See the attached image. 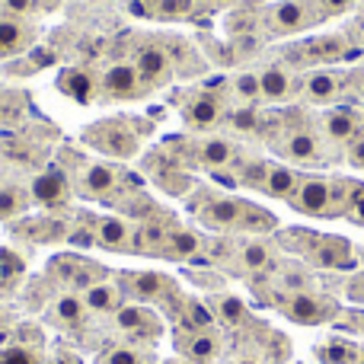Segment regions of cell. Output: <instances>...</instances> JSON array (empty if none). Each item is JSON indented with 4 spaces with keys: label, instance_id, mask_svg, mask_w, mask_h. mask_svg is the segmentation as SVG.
<instances>
[{
    "label": "cell",
    "instance_id": "6da1fadb",
    "mask_svg": "<svg viewBox=\"0 0 364 364\" xmlns=\"http://www.w3.org/2000/svg\"><path fill=\"white\" fill-rule=\"evenodd\" d=\"M272 151L278 154V160L297 166V170H314L323 173L329 166L342 164V157L333 147L323 141L320 125H316V109L310 106H291L282 109V128H278L275 141H272Z\"/></svg>",
    "mask_w": 364,
    "mask_h": 364
},
{
    "label": "cell",
    "instance_id": "7a4b0ae2",
    "mask_svg": "<svg viewBox=\"0 0 364 364\" xmlns=\"http://www.w3.org/2000/svg\"><path fill=\"white\" fill-rule=\"evenodd\" d=\"M284 250H291L304 265L323 272H358L361 250L339 233H320L307 227H291L282 233Z\"/></svg>",
    "mask_w": 364,
    "mask_h": 364
},
{
    "label": "cell",
    "instance_id": "3957f363",
    "mask_svg": "<svg viewBox=\"0 0 364 364\" xmlns=\"http://www.w3.org/2000/svg\"><path fill=\"white\" fill-rule=\"evenodd\" d=\"M198 218L214 230H243V233H275L278 218L256 201L237 195H208L198 205Z\"/></svg>",
    "mask_w": 364,
    "mask_h": 364
},
{
    "label": "cell",
    "instance_id": "277c9868",
    "mask_svg": "<svg viewBox=\"0 0 364 364\" xmlns=\"http://www.w3.org/2000/svg\"><path fill=\"white\" fill-rule=\"evenodd\" d=\"M361 51L355 48L352 36L346 29L333 32H314L307 38H297L294 45H288L284 64H291L294 70H314V68H339V64L355 61Z\"/></svg>",
    "mask_w": 364,
    "mask_h": 364
},
{
    "label": "cell",
    "instance_id": "5b68a950",
    "mask_svg": "<svg viewBox=\"0 0 364 364\" xmlns=\"http://www.w3.org/2000/svg\"><path fill=\"white\" fill-rule=\"evenodd\" d=\"M323 23L326 19H323L316 0H272L259 13V26L272 38H297Z\"/></svg>",
    "mask_w": 364,
    "mask_h": 364
},
{
    "label": "cell",
    "instance_id": "8992f818",
    "mask_svg": "<svg viewBox=\"0 0 364 364\" xmlns=\"http://www.w3.org/2000/svg\"><path fill=\"white\" fill-rule=\"evenodd\" d=\"M272 307L284 316V320L297 323V326H326L336 323L342 314V304L333 294L323 291H294V294H275Z\"/></svg>",
    "mask_w": 364,
    "mask_h": 364
},
{
    "label": "cell",
    "instance_id": "52a82bcc",
    "mask_svg": "<svg viewBox=\"0 0 364 364\" xmlns=\"http://www.w3.org/2000/svg\"><path fill=\"white\" fill-rule=\"evenodd\" d=\"M316 125H320L323 141H326L342 157V164H346V147L364 132V109L348 106V102H339V106H329V109H316Z\"/></svg>",
    "mask_w": 364,
    "mask_h": 364
},
{
    "label": "cell",
    "instance_id": "ba28073f",
    "mask_svg": "<svg viewBox=\"0 0 364 364\" xmlns=\"http://www.w3.org/2000/svg\"><path fill=\"white\" fill-rule=\"evenodd\" d=\"M333 186H336V176H326V173H304L301 186H297L294 198H291L288 205L294 208L297 214H304V218L339 220L336 218Z\"/></svg>",
    "mask_w": 364,
    "mask_h": 364
},
{
    "label": "cell",
    "instance_id": "9c48e42d",
    "mask_svg": "<svg viewBox=\"0 0 364 364\" xmlns=\"http://www.w3.org/2000/svg\"><path fill=\"white\" fill-rule=\"evenodd\" d=\"M346 68L348 64H339V68H314L304 70L301 77V96L297 100L310 109H329L342 102V87H346Z\"/></svg>",
    "mask_w": 364,
    "mask_h": 364
},
{
    "label": "cell",
    "instance_id": "30bf717a",
    "mask_svg": "<svg viewBox=\"0 0 364 364\" xmlns=\"http://www.w3.org/2000/svg\"><path fill=\"white\" fill-rule=\"evenodd\" d=\"M301 70H294L291 64L275 61L265 64L259 70V87H262V102L269 106H284V102H294L301 96Z\"/></svg>",
    "mask_w": 364,
    "mask_h": 364
},
{
    "label": "cell",
    "instance_id": "8fae6325",
    "mask_svg": "<svg viewBox=\"0 0 364 364\" xmlns=\"http://www.w3.org/2000/svg\"><path fill=\"white\" fill-rule=\"evenodd\" d=\"M304 179V170L284 164V160H265L262 166V179H259L256 192H262L265 198H278V201H291Z\"/></svg>",
    "mask_w": 364,
    "mask_h": 364
},
{
    "label": "cell",
    "instance_id": "7c38bea8",
    "mask_svg": "<svg viewBox=\"0 0 364 364\" xmlns=\"http://www.w3.org/2000/svg\"><path fill=\"white\" fill-rule=\"evenodd\" d=\"M182 119H186L188 128H198V132H211V128H218L220 122L227 119V102H224V96H218V93H198L195 100L186 102V109H182Z\"/></svg>",
    "mask_w": 364,
    "mask_h": 364
},
{
    "label": "cell",
    "instance_id": "4fadbf2b",
    "mask_svg": "<svg viewBox=\"0 0 364 364\" xmlns=\"http://www.w3.org/2000/svg\"><path fill=\"white\" fill-rule=\"evenodd\" d=\"M83 141L93 147H100L102 154H112V157H134L138 151V138L125 128H119L115 122H106V125H96L83 134Z\"/></svg>",
    "mask_w": 364,
    "mask_h": 364
},
{
    "label": "cell",
    "instance_id": "5bb4252c",
    "mask_svg": "<svg viewBox=\"0 0 364 364\" xmlns=\"http://www.w3.org/2000/svg\"><path fill=\"white\" fill-rule=\"evenodd\" d=\"M237 262L250 275H265V272H272L282 262V256H278V250L269 240H243L237 246Z\"/></svg>",
    "mask_w": 364,
    "mask_h": 364
},
{
    "label": "cell",
    "instance_id": "9a60e30c",
    "mask_svg": "<svg viewBox=\"0 0 364 364\" xmlns=\"http://www.w3.org/2000/svg\"><path fill=\"white\" fill-rule=\"evenodd\" d=\"M237 144L233 141H227V138H205V141H198L195 144V157H198V164L201 166H208L211 173H218V170H227V166L237 160Z\"/></svg>",
    "mask_w": 364,
    "mask_h": 364
},
{
    "label": "cell",
    "instance_id": "2e32d148",
    "mask_svg": "<svg viewBox=\"0 0 364 364\" xmlns=\"http://www.w3.org/2000/svg\"><path fill=\"white\" fill-rule=\"evenodd\" d=\"M115 320H119L122 333L138 336V339H157L160 336V320L144 307H119Z\"/></svg>",
    "mask_w": 364,
    "mask_h": 364
},
{
    "label": "cell",
    "instance_id": "e0dca14e",
    "mask_svg": "<svg viewBox=\"0 0 364 364\" xmlns=\"http://www.w3.org/2000/svg\"><path fill=\"white\" fill-rule=\"evenodd\" d=\"M201 250H205V243H201V237L195 230H186V227H173V233L166 237L164 250H160V256L166 259H176V262H192V259L201 256Z\"/></svg>",
    "mask_w": 364,
    "mask_h": 364
},
{
    "label": "cell",
    "instance_id": "ac0fdd59",
    "mask_svg": "<svg viewBox=\"0 0 364 364\" xmlns=\"http://www.w3.org/2000/svg\"><path fill=\"white\" fill-rule=\"evenodd\" d=\"M32 198L45 208L64 205V198H68V179H64V173L51 166L42 176H36V182H32Z\"/></svg>",
    "mask_w": 364,
    "mask_h": 364
},
{
    "label": "cell",
    "instance_id": "d6986e66",
    "mask_svg": "<svg viewBox=\"0 0 364 364\" xmlns=\"http://www.w3.org/2000/svg\"><path fill=\"white\" fill-rule=\"evenodd\" d=\"M141 87V74L134 64H112L102 77V90L115 100H125V96H134Z\"/></svg>",
    "mask_w": 364,
    "mask_h": 364
},
{
    "label": "cell",
    "instance_id": "ffe728a7",
    "mask_svg": "<svg viewBox=\"0 0 364 364\" xmlns=\"http://www.w3.org/2000/svg\"><path fill=\"white\" fill-rule=\"evenodd\" d=\"M134 68H138L141 80H147V83H164L166 74H170V58H166L164 48H157V45H147V48H141L138 64H134Z\"/></svg>",
    "mask_w": 364,
    "mask_h": 364
},
{
    "label": "cell",
    "instance_id": "44dd1931",
    "mask_svg": "<svg viewBox=\"0 0 364 364\" xmlns=\"http://www.w3.org/2000/svg\"><path fill=\"white\" fill-rule=\"evenodd\" d=\"M83 304H87V310H93V314H119L122 294H119L115 284L96 282V284H90V288L83 291Z\"/></svg>",
    "mask_w": 364,
    "mask_h": 364
},
{
    "label": "cell",
    "instance_id": "7402d4cb",
    "mask_svg": "<svg viewBox=\"0 0 364 364\" xmlns=\"http://www.w3.org/2000/svg\"><path fill=\"white\" fill-rule=\"evenodd\" d=\"M182 352L188 355L195 364H211L214 358H218L220 352V339L214 329H201V333H188L186 346H182Z\"/></svg>",
    "mask_w": 364,
    "mask_h": 364
},
{
    "label": "cell",
    "instance_id": "603a6c76",
    "mask_svg": "<svg viewBox=\"0 0 364 364\" xmlns=\"http://www.w3.org/2000/svg\"><path fill=\"white\" fill-rule=\"evenodd\" d=\"M358 342L352 339H326L323 346L314 348V358L320 364H355L358 358Z\"/></svg>",
    "mask_w": 364,
    "mask_h": 364
},
{
    "label": "cell",
    "instance_id": "cb8c5ba5",
    "mask_svg": "<svg viewBox=\"0 0 364 364\" xmlns=\"http://www.w3.org/2000/svg\"><path fill=\"white\" fill-rule=\"evenodd\" d=\"M128 288H132V294L141 297V301H154V297L166 294L170 282H166V275H160V272H134V275H128Z\"/></svg>",
    "mask_w": 364,
    "mask_h": 364
},
{
    "label": "cell",
    "instance_id": "d4e9b609",
    "mask_svg": "<svg viewBox=\"0 0 364 364\" xmlns=\"http://www.w3.org/2000/svg\"><path fill=\"white\" fill-rule=\"evenodd\" d=\"M224 122L237 134H262L265 112L259 106H237V109H227V119Z\"/></svg>",
    "mask_w": 364,
    "mask_h": 364
},
{
    "label": "cell",
    "instance_id": "484cf974",
    "mask_svg": "<svg viewBox=\"0 0 364 364\" xmlns=\"http://www.w3.org/2000/svg\"><path fill=\"white\" fill-rule=\"evenodd\" d=\"M96 243L106 246V250H125L128 224L119 218H100V224H96Z\"/></svg>",
    "mask_w": 364,
    "mask_h": 364
},
{
    "label": "cell",
    "instance_id": "4316f807",
    "mask_svg": "<svg viewBox=\"0 0 364 364\" xmlns=\"http://www.w3.org/2000/svg\"><path fill=\"white\" fill-rule=\"evenodd\" d=\"M214 316H218L220 323H227V326H243L246 320H250V310H246V304L240 301V297L233 294H224L214 301Z\"/></svg>",
    "mask_w": 364,
    "mask_h": 364
},
{
    "label": "cell",
    "instance_id": "83f0119b",
    "mask_svg": "<svg viewBox=\"0 0 364 364\" xmlns=\"http://www.w3.org/2000/svg\"><path fill=\"white\" fill-rule=\"evenodd\" d=\"M233 96L243 100V106H259L262 102V87H259V70H243V74L233 77L230 83Z\"/></svg>",
    "mask_w": 364,
    "mask_h": 364
},
{
    "label": "cell",
    "instance_id": "f1b7e54d",
    "mask_svg": "<svg viewBox=\"0 0 364 364\" xmlns=\"http://www.w3.org/2000/svg\"><path fill=\"white\" fill-rule=\"evenodd\" d=\"M58 87L68 96H74L77 102H90V96H93V77H90L87 70H64Z\"/></svg>",
    "mask_w": 364,
    "mask_h": 364
},
{
    "label": "cell",
    "instance_id": "f546056e",
    "mask_svg": "<svg viewBox=\"0 0 364 364\" xmlns=\"http://www.w3.org/2000/svg\"><path fill=\"white\" fill-rule=\"evenodd\" d=\"M342 102L348 106H364V68H346V87H342Z\"/></svg>",
    "mask_w": 364,
    "mask_h": 364
},
{
    "label": "cell",
    "instance_id": "4dcf8cb0",
    "mask_svg": "<svg viewBox=\"0 0 364 364\" xmlns=\"http://www.w3.org/2000/svg\"><path fill=\"white\" fill-rule=\"evenodd\" d=\"M55 314H58V320H64V323H70V326H74V323L83 320L87 304H83V297H77V294H64V297H58Z\"/></svg>",
    "mask_w": 364,
    "mask_h": 364
},
{
    "label": "cell",
    "instance_id": "1f68e13d",
    "mask_svg": "<svg viewBox=\"0 0 364 364\" xmlns=\"http://www.w3.org/2000/svg\"><path fill=\"white\" fill-rule=\"evenodd\" d=\"M348 224L364 227V179L352 176V195H348V208H346V218Z\"/></svg>",
    "mask_w": 364,
    "mask_h": 364
},
{
    "label": "cell",
    "instance_id": "d6a6232c",
    "mask_svg": "<svg viewBox=\"0 0 364 364\" xmlns=\"http://www.w3.org/2000/svg\"><path fill=\"white\" fill-rule=\"evenodd\" d=\"M115 188V173L109 166H90L87 173V192L90 195H106Z\"/></svg>",
    "mask_w": 364,
    "mask_h": 364
},
{
    "label": "cell",
    "instance_id": "836d02e7",
    "mask_svg": "<svg viewBox=\"0 0 364 364\" xmlns=\"http://www.w3.org/2000/svg\"><path fill=\"white\" fill-rule=\"evenodd\" d=\"M361 4H364V0H316V6H320V13H323V19H326V23L342 19V16H352Z\"/></svg>",
    "mask_w": 364,
    "mask_h": 364
},
{
    "label": "cell",
    "instance_id": "e575fe53",
    "mask_svg": "<svg viewBox=\"0 0 364 364\" xmlns=\"http://www.w3.org/2000/svg\"><path fill=\"white\" fill-rule=\"evenodd\" d=\"M23 208H26V198L19 188H0V220L16 218Z\"/></svg>",
    "mask_w": 364,
    "mask_h": 364
},
{
    "label": "cell",
    "instance_id": "d590c367",
    "mask_svg": "<svg viewBox=\"0 0 364 364\" xmlns=\"http://www.w3.org/2000/svg\"><path fill=\"white\" fill-rule=\"evenodd\" d=\"M23 48V26L19 23H0V55H10V51Z\"/></svg>",
    "mask_w": 364,
    "mask_h": 364
},
{
    "label": "cell",
    "instance_id": "8d00e7d4",
    "mask_svg": "<svg viewBox=\"0 0 364 364\" xmlns=\"http://www.w3.org/2000/svg\"><path fill=\"white\" fill-rule=\"evenodd\" d=\"M342 297H346L348 304H355V307L364 310V269L352 272V275L346 278V284H342Z\"/></svg>",
    "mask_w": 364,
    "mask_h": 364
},
{
    "label": "cell",
    "instance_id": "74e56055",
    "mask_svg": "<svg viewBox=\"0 0 364 364\" xmlns=\"http://www.w3.org/2000/svg\"><path fill=\"white\" fill-rule=\"evenodd\" d=\"M0 364H38V355L32 352V348L13 346V348H4V352H0Z\"/></svg>",
    "mask_w": 364,
    "mask_h": 364
},
{
    "label": "cell",
    "instance_id": "f35d334b",
    "mask_svg": "<svg viewBox=\"0 0 364 364\" xmlns=\"http://www.w3.org/2000/svg\"><path fill=\"white\" fill-rule=\"evenodd\" d=\"M346 166L355 173H364V132L346 147Z\"/></svg>",
    "mask_w": 364,
    "mask_h": 364
},
{
    "label": "cell",
    "instance_id": "ab89813d",
    "mask_svg": "<svg viewBox=\"0 0 364 364\" xmlns=\"http://www.w3.org/2000/svg\"><path fill=\"white\" fill-rule=\"evenodd\" d=\"M195 0H160L157 4V16L164 19H173V16H186L188 10H192Z\"/></svg>",
    "mask_w": 364,
    "mask_h": 364
},
{
    "label": "cell",
    "instance_id": "60d3db41",
    "mask_svg": "<svg viewBox=\"0 0 364 364\" xmlns=\"http://www.w3.org/2000/svg\"><path fill=\"white\" fill-rule=\"evenodd\" d=\"M346 32H348V36H352L355 48H358L361 55H364V4H361L355 13H352V23L346 26Z\"/></svg>",
    "mask_w": 364,
    "mask_h": 364
},
{
    "label": "cell",
    "instance_id": "b9f144b4",
    "mask_svg": "<svg viewBox=\"0 0 364 364\" xmlns=\"http://www.w3.org/2000/svg\"><path fill=\"white\" fill-rule=\"evenodd\" d=\"M102 364H141V352H134V348H112L102 358Z\"/></svg>",
    "mask_w": 364,
    "mask_h": 364
},
{
    "label": "cell",
    "instance_id": "7bdbcfd3",
    "mask_svg": "<svg viewBox=\"0 0 364 364\" xmlns=\"http://www.w3.org/2000/svg\"><path fill=\"white\" fill-rule=\"evenodd\" d=\"M6 4V10H13V13H29L32 6H36V0H4Z\"/></svg>",
    "mask_w": 364,
    "mask_h": 364
},
{
    "label": "cell",
    "instance_id": "ee69618b",
    "mask_svg": "<svg viewBox=\"0 0 364 364\" xmlns=\"http://www.w3.org/2000/svg\"><path fill=\"white\" fill-rule=\"evenodd\" d=\"M55 364H80V361H77L74 355H58V358H55Z\"/></svg>",
    "mask_w": 364,
    "mask_h": 364
},
{
    "label": "cell",
    "instance_id": "f6af8a7d",
    "mask_svg": "<svg viewBox=\"0 0 364 364\" xmlns=\"http://www.w3.org/2000/svg\"><path fill=\"white\" fill-rule=\"evenodd\" d=\"M355 364H364V346L358 348V358H355Z\"/></svg>",
    "mask_w": 364,
    "mask_h": 364
},
{
    "label": "cell",
    "instance_id": "bcb514c9",
    "mask_svg": "<svg viewBox=\"0 0 364 364\" xmlns=\"http://www.w3.org/2000/svg\"><path fill=\"white\" fill-rule=\"evenodd\" d=\"M144 4H154V10H157V4H160V0H144Z\"/></svg>",
    "mask_w": 364,
    "mask_h": 364
},
{
    "label": "cell",
    "instance_id": "7dc6e473",
    "mask_svg": "<svg viewBox=\"0 0 364 364\" xmlns=\"http://www.w3.org/2000/svg\"><path fill=\"white\" fill-rule=\"evenodd\" d=\"M220 4H237V0H220Z\"/></svg>",
    "mask_w": 364,
    "mask_h": 364
}]
</instances>
